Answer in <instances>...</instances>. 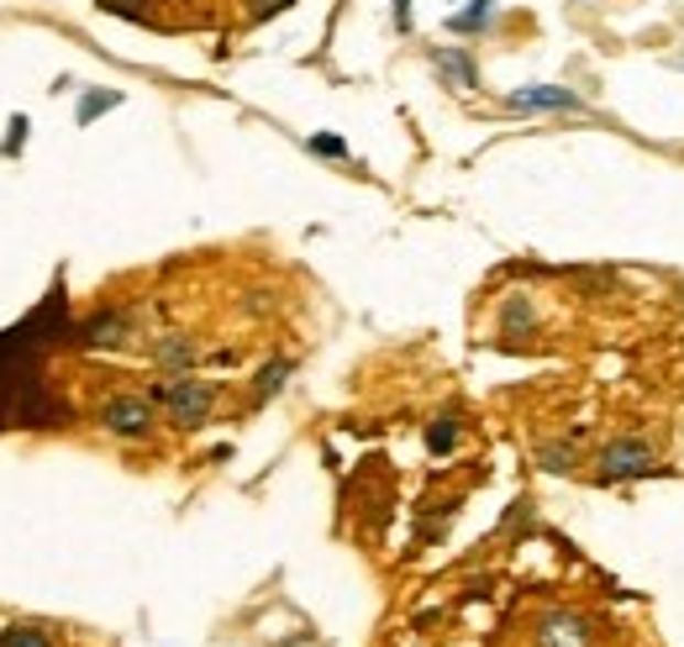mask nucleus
I'll use <instances>...</instances> for the list:
<instances>
[{"instance_id": "obj_17", "label": "nucleus", "mask_w": 684, "mask_h": 647, "mask_svg": "<svg viewBox=\"0 0 684 647\" xmlns=\"http://www.w3.org/2000/svg\"><path fill=\"white\" fill-rule=\"evenodd\" d=\"M22 143H26V117H11V132H6L0 153H22Z\"/></svg>"}, {"instance_id": "obj_4", "label": "nucleus", "mask_w": 684, "mask_h": 647, "mask_svg": "<svg viewBox=\"0 0 684 647\" xmlns=\"http://www.w3.org/2000/svg\"><path fill=\"white\" fill-rule=\"evenodd\" d=\"M100 427L117 437H148L153 431V401L148 395H111L100 406Z\"/></svg>"}, {"instance_id": "obj_20", "label": "nucleus", "mask_w": 684, "mask_h": 647, "mask_svg": "<svg viewBox=\"0 0 684 647\" xmlns=\"http://www.w3.org/2000/svg\"><path fill=\"white\" fill-rule=\"evenodd\" d=\"M390 6H395V26L411 32V0H390Z\"/></svg>"}, {"instance_id": "obj_15", "label": "nucleus", "mask_w": 684, "mask_h": 647, "mask_svg": "<svg viewBox=\"0 0 684 647\" xmlns=\"http://www.w3.org/2000/svg\"><path fill=\"white\" fill-rule=\"evenodd\" d=\"M306 147L316 153V158H348V143H343V138H332V132H316Z\"/></svg>"}, {"instance_id": "obj_8", "label": "nucleus", "mask_w": 684, "mask_h": 647, "mask_svg": "<svg viewBox=\"0 0 684 647\" xmlns=\"http://www.w3.org/2000/svg\"><path fill=\"white\" fill-rule=\"evenodd\" d=\"M127 327H132V316L127 311H106V316H95V321L79 327V342H85V348H117L121 337H127Z\"/></svg>"}, {"instance_id": "obj_11", "label": "nucleus", "mask_w": 684, "mask_h": 647, "mask_svg": "<svg viewBox=\"0 0 684 647\" xmlns=\"http://www.w3.org/2000/svg\"><path fill=\"white\" fill-rule=\"evenodd\" d=\"M426 448H432L437 458L453 453V448H458V421H453V416H437V421L426 427Z\"/></svg>"}, {"instance_id": "obj_13", "label": "nucleus", "mask_w": 684, "mask_h": 647, "mask_svg": "<svg viewBox=\"0 0 684 647\" xmlns=\"http://www.w3.org/2000/svg\"><path fill=\"white\" fill-rule=\"evenodd\" d=\"M0 647H53V643L37 626H11V632H0Z\"/></svg>"}, {"instance_id": "obj_14", "label": "nucleus", "mask_w": 684, "mask_h": 647, "mask_svg": "<svg viewBox=\"0 0 684 647\" xmlns=\"http://www.w3.org/2000/svg\"><path fill=\"white\" fill-rule=\"evenodd\" d=\"M284 374H290V363H263L259 369V390H253V395H259V401H269V395H274V390H280L284 384Z\"/></svg>"}, {"instance_id": "obj_7", "label": "nucleus", "mask_w": 684, "mask_h": 647, "mask_svg": "<svg viewBox=\"0 0 684 647\" xmlns=\"http://www.w3.org/2000/svg\"><path fill=\"white\" fill-rule=\"evenodd\" d=\"M432 69L443 74L453 90H474V85H479V69H474V58L464 48H437L432 53Z\"/></svg>"}, {"instance_id": "obj_5", "label": "nucleus", "mask_w": 684, "mask_h": 647, "mask_svg": "<svg viewBox=\"0 0 684 647\" xmlns=\"http://www.w3.org/2000/svg\"><path fill=\"white\" fill-rule=\"evenodd\" d=\"M506 106L511 111H574V117L585 111V100L564 90V85H521V90L506 96Z\"/></svg>"}, {"instance_id": "obj_1", "label": "nucleus", "mask_w": 684, "mask_h": 647, "mask_svg": "<svg viewBox=\"0 0 684 647\" xmlns=\"http://www.w3.org/2000/svg\"><path fill=\"white\" fill-rule=\"evenodd\" d=\"M69 337L64 285H53L37 311L22 327L0 332V427H58L69 410L43 390V353Z\"/></svg>"}, {"instance_id": "obj_3", "label": "nucleus", "mask_w": 684, "mask_h": 647, "mask_svg": "<svg viewBox=\"0 0 684 647\" xmlns=\"http://www.w3.org/2000/svg\"><path fill=\"white\" fill-rule=\"evenodd\" d=\"M600 474L606 480H648V474H659V453L642 437H616L600 453Z\"/></svg>"}, {"instance_id": "obj_12", "label": "nucleus", "mask_w": 684, "mask_h": 647, "mask_svg": "<svg viewBox=\"0 0 684 647\" xmlns=\"http://www.w3.org/2000/svg\"><path fill=\"white\" fill-rule=\"evenodd\" d=\"M111 106H121V96L117 90H90V96L79 100V127H90L100 111H111Z\"/></svg>"}, {"instance_id": "obj_10", "label": "nucleus", "mask_w": 684, "mask_h": 647, "mask_svg": "<svg viewBox=\"0 0 684 647\" xmlns=\"http://www.w3.org/2000/svg\"><path fill=\"white\" fill-rule=\"evenodd\" d=\"M490 17H496V0H474L469 11H453L448 26L453 32H479V26H490Z\"/></svg>"}, {"instance_id": "obj_2", "label": "nucleus", "mask_w": 684, "mask_h": 647, "mask_svg": "<svg viewBox=\"0 0 684 647\" xmlns=\"http://www.w3.org/2000/svg\"><path fill=\"white\" fill-rule=\"evenodd\" d=\"M153 401H159L180 427H200V421L211 416V406H216V384L189 380V374H174V380L153 384Z\"/></svg>"}, {"instance_id": "obj_9", "label": "nucleus", "mask_w": 684, "mask_h": 647, "mask_svg": "<svg viewBox=\"0 0 684 647\" xmlns=\"http://www.w3.org/2000/svg\"><path fill=\"white\" fill-rule=\"evenodd\" d=\"M153 359L164 363V369H180V374H185V369H195V359H200V353H195V342H189V337L169 332L164 342L153 348Z\"/></svg>"}, {"instance_id": "obj_6", "label": "nucleus", "mask_w": 684, "mask_h": 647, "mask_svg": "<svg viewBox=\"0 0 684 647\" xmlns=\"http://www.w3.org/2000/svg\"><path fill=\"white\" fill-rule=\"evenodd\" d=\"M538 647H590V622L574 611H553L538 626Z\"/></svg>"}, {"instance_id": "obj_19", "label": "nucleus", "mask_w": 684, "mask_h": 647, "mask_svg": "<svg viewBox=\"0 0 684 647\" xmlns=\"http://www.w3.org/2000/svg\"><path fill=\"white\" fill-rule=\"evenodd\" d=\"M290 0H253V22H263V17H274V11H284Z\"/></svg>"}, {"instance_id": "obj_16", "label": "nucleus", "mask_w": 684, "mask_h": 647, "mask_svg": "<svg viewBox=\"0 0 684 647\" xmlns=\"http://www.w3.org/2000/svg\"><path fill=\"white\" fill-rule=\"evenodd\" d=\"M526 321H532V306H526V300H506V327H511V332H517V327H526Z\"/></svg>"}, {"instance_id": "obj_18", "label": "nucleus", "mask_w": 684, "mask_h": 647, "mask_svg": "<svg viewBox=\"0 0 684 647\" xmlns=\"http://www.w3.org/2000/svg\"><path fill=\"white\" fill-rule=\"evenodd\" d=\"M568 463H574V453H568V448H543V469H553V474H564Z\"/></svg>"}]
</instances>
